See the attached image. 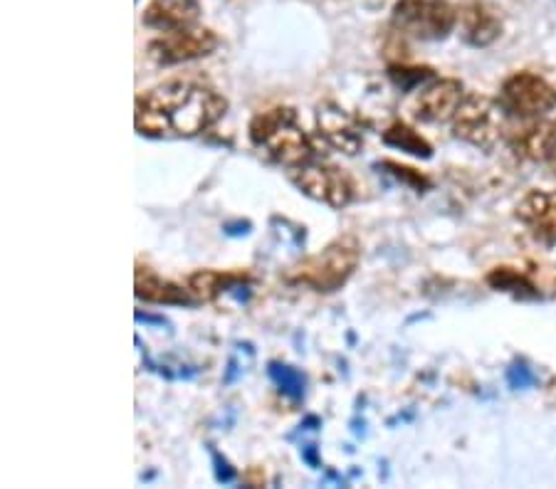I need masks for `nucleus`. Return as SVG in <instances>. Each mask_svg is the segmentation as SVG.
<instances>
[{
    "mask_svg": "<svg viewBox=\"0 0 556 489\" xmlns=\"http://www.w3.org/2000/svg\"><path fill=\"white\" fill-rule=\"evenodd\" d=\"M228 106L213 87L174 79L139 94L134 129L147 139H195L226 117Z\"/></svg>",
    "mask_w": 556,
    "mask_h": 489,
    "instance_id": "f257e3e1",
    "label": "nucleus"
},
{
    "mask_svg": "<svg viewBox=\"0 0 556 489\" xmlns=\"http://www.w3.org/2000/svg\"><path fill=\"white\" fill-rule=\"evenodd\" d=\"M253 146L270 158L273 164L285 168H302L317 162L319 151L302 129L298 112L292 106H273L260 112L248 127Z\"/></svg>",
    "mask_w": 556,
    "mask_h": 489,
    "instance_id": "f03ea898",
    "label": "nucleus"
},
{
    "mask_svg": "<svg viewBox=\"0 0 556 489\" xmlns=\"http://www.w3.org/2000/svg\"><path fill=\"white\" fill-rule=\"evenodd\" d=\"M358 260H362V245L354 235H344L329 243L321 253L302 260L287 280L317 292V295H331L352 280Z\"/></svg>",
    "mask_w": 556,
    "mask_h": 489,
    "instance_id": "7ed1b4c3",
    "label": "nucleus"
},
{
    "mask_svg": "<svg viewBox=\"0 0 556 489\" xmlns=\"http://www.w3.org/2000/svg\"><path fill=\"white\" fill-rule=\"evenodd\" d=\"M457 23V13L445 0H399L393 5L391 25L414 40H445Z\"/></svg>",
    "mask_w": 556,
    "mask_h": 489,
    "instance_id": "20e7f679",
    "label": "nucleus"
},
{
    "mask_svg": "<svg viewBox=\"0 0 556 489\" xmlns=\"http://www.w3.org/2000/svg\"><path fill=\"white\" fill-rule=\"evenodd\" d=\"M505 110L485 94H465L453 117V137L478 149H495L505 131Z\"/></svg>",
    "mask_w": 556,
    "mask_h": 489,
    "instance_id": "39448f33",
    "label": "nucleus"
},
{
    "mask_svg": "<svg viewBox=\"0 0 556 489\" xmlns=\"http://www.w3.org/2000/svg\"><path fill=\"white\" fill-rule=\"evenodd\" d=\"M497 102L507 117L540 119L556 106V89L534 73H517L505 79Z\"/></svg>",
    "mask_w": 556,
    "mask_h": 489,
    "instance_id": "423d86ee",
    "label": "nucleus"
},
{
    "mask_svg": "<svg viewBox=\"0 0 556 489\" xmlns=\"http://www.w3.org/2000/svg\"><path fill=\"white\" fill-rule=\"evenodd\" d=\"M290 181L307 198L321 203V206L342 210L354 201V183L342 168L331 164L312 162L302 168H292Z\"/></svg>",
    "mask_w": 556,
    "mask_h": 489,
    "instance_id": "0eeeda50",
    "label": "nucleus"
},
{
    "mask_svg": "<svg viewBox=\"0 0 556 489\" xmlns=\"http://www.w3.org/2000/svg\"><path fill=\"white\" fill-rule=\"evenodd\" d=\"M220 40L211 28H181L164 33L161 38L149 42V57L161 67L181 65L199 57H208L218 48Z\"/></svg>",
    "mask_w": 556,
    "mask_h": 489,
    "instance_id": "6e6552de",
    "label": "nucleus"
},
{
    "mask_svg": "<svg viewBox=\"0 0 556 489\" xmlns=\"http://www.w3.org/2000/svg\"><path fill=\"white\" fill-rule=\"evenodd\" d=\"M317 133L329 149L339 151L344 156H356L364 149V133L358 124L349 117L342 106L334 102H321L314 114Z\"/></svg>",
    "mask_w": 556,
    "mask_h": 489,
    "instance_id": "1a4fd4ad",
    "label": "nucleus"
},
{
    "mask_svg": "<svg viewBox=\"0 0 556 489\" xmlns=\"http://www.w3.org/2000/svg\"><path fill=\"white\" fill-rule=\"evenodd\" d=\"M465 100V87L460 79H435L428 85L414 102V117L424 124L453 121L457 106Z\"/></svg>",
    "mask_w": 556,
    "mask_h": 489,
    "instance_id": "9d476101",
    "label": "nucleus"
},
{
    "mask_svg": "<svg viewBox=\"0 0 556 489\" xmlns=\"http://www.w3.org/2000/svg\"><path fill=\"white\" fill-rule=\"evenodd\" d=\"M509 149L529 164H549L556 158V121L532 119L522 129L509 133Z\"/></svg>",
    "mask_w": 556,
    "mask_h": 489,
    "instance_id": "9b49d317",
    "label": "nucleus"
},
{
    "mask_svg": "<svg viewBox=\"0 0 556 489\" xmlns=\"http://www.w3.org/2000/svg\"><path fill=\"white\" fill-rule=\"evenodd\" d=\"M529 235L544 245H556V191H529L515 210Z\"/></svg>",
    "mask_w": 556,
    "mask_h": 489,
    "instance_id": "f8f14e48",
    "label": "nucleus"
},
{
    "mask_svg": "<svg viewBox=\"0 0 556 489\" xmlns=\"http://www.w3.org/2000/svg\"><path fill=\"white\" fill-rule=\"evenodd\" d=\"M457 21H460L463 40L472 44V48H488L502 35V21L497 11L488 3H480V0L465 3L460 13H457Z\"/></svg>",
    "mask_w": 556,
    "mask_h": 489,
    "instance_id": "ddd939ff",
    "label": "nucleus"
},
{
    "mask_svg": "<svg viewBox=\"0 0 556 489\" xmlns=\"http://www.w3.org/2000/svg\"><path fill=\"white\" fill-rule=\"evenodd\" d=\"M201 15V0H151L143 11V25L159 33L191 28Z\"/></svg>",
    "mask_w": 556,
    "mask_h": 489,
    "instance_id": "4468645a",
    "label": "nucleus"
},
{
    "mask_svg": "<svg viewBox=\"0 0 556 489\" xmlns=\"http://www.w3.org/2000/svg\"><path fill=\"white\" fill-rule=\"evenodd\" d=\"M134 295L139 299L149 301V305H174V307H193L195 299L191 297L188 287H178V284L159 278L149 267H137V282H134Z\"/></svg>",
    "mask_w": 556,
    "mask_h": 489,
    "instance_id": "2eb2a0df",
    "label": "nucleus"
},
{
    "mask_svg": "<svg viewBox=\"0 0 556 489\" xmlns=\"http://www.w3.org/2000/svg\"><path fill=\"white\" fill-rule=\"evenodd\" d=\"M250 278L243 272H220V270H199L188 278V292L195 301H213L218 299L223 292L240 289L248 284Z\"/></svg>",
    "mask_w": 556,
    "mask_h": 489,
    "instance_id": "dca6fc26",
    "label": "nucleus"
},
{
    "mask_svg": "<svg viewBox=\"0 0 556 489\" xmlns=\"http://www.w3.org/2000/svg\"><path fill=\"white\" fill-rule=\"evenodd\" d=\"M381 139H383L386 146L401 149V151H406V154L416 156V158L433 156V146L428 144V139L420 137V133L414 127H408L406 121H393L391 127L381 133Z\"/></svg>",
    "mask_w": 556,
    "mask_h": 489,
    "instance_id": "f3484780",
    "label": "nucleus"
},
{
    "mask_svg": "<svg viewBox=\"0 0 556 489\" xmlns=\"http://www.w3.org/2000/svg\"><path fill=\"white\" fill-rule=\"evenodd\" d=\"M488 284L497 292H507L515 299H536L540 297V289L534 287V282L513 267H495L488 274Z\"/></svg>",
    "mask_w": 556,
    "mask_h": 489,
    "instance_id": "a211bd4d",
    "label": "nucleus"
},
{
    "mask_svg": "<svg viewBox=\"0 0 556 489\" xmlns=\"http://www.w3.org/2000/svg\"><path fill=\"white\" fill-rule=\"evenodd\" d=\"M267 373H270L275 386L280 388L285 396H290L292 400H300L304 396V386H307V381H304L302 373L294 366H287V363H280V361H270Z\"/></svg>",
    "mask_w": 556,
    "mask_h": 489,
    "instance_id": "6ab92c4d",
    "label": "nucleus"
},
{
    "mask_svg": "<svg viewBox=\"0 0 556 489\" xmlns=\"http://www.w3.org/2000/svg\"><path fill=\"white\" fill-rule=\"evenodd\" d=\"M433 75L435 73L430 67H414V65H391L389 67V79L401 89V92H410V89H416L418 85L433 79Z\"/></svg>",
    "mask_w": 556,
    "mask_h": 489,
    "instance_id": "aec40b11",
    "label": "nucleus"
},
{
    "mask_svg": "<svg viewBox=\"0 0 556 489\" xmlns=\"http://www.w3.org/2000/svg\"><path fill=\"white\" fill-rule=\"evenodd\" d=\"M379 168H386V171H389L393 178H399V181H403L406 185H410V189H416V191H426V189H430V181H428V178H426L424 173L414 171V168L401 166V164H396V162H381V164H379Z\"/></svg>",
    "mask_w": 556,
    "mask_h": 489,
    "instance_id": "412c9836",
    "label": "nucleus"
},
{
    "mask_svg": "<svg viewBox=\"0 0 556 489\" xmlns=\"http://www.w3.org/2000/svg\"><path fill=\"white\" fill-rule=\"evenodd\" d=\"M507 378H509V386H513V388H529V386L536 384L534 373L529 371L525 363H515V366L507 371Z\"/></svg>",
    "mask_w": 556,
    "mask_h": 489,
    "instance_id": "4be33fe9",
    "label": "nucleus"
},
{
    "mask_svg": "<svg viewBox=\"0 0 556 489\" xmlns=\"http://www.w3.org/2000/svg\"><path fill=\"white\" fill-rule=\"evenodd\" d=\"M211 458H213V465H215V477H218V482L228 485V482H232V479L238 477V473H236V469H232L230 462H228L226 458H223L218 450H213V448H211Z\"/></svg>",
    "mask_w": 556,
    "mask_h": 489,
    "instance_id": "5701e85b",
    "label": "nucleus"
}]
</instances>
